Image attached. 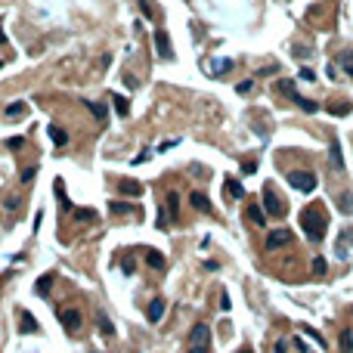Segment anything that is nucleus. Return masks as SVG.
<instances>
[{
    "label": "nucleus",
    "mask_w": 353,
    "mask_h": 353,
    "mask_svg": "<svg viewBox=\"0 0 353 353\" xmlns=\"http://www.w3.org/2000/svg\"><path fill=\"white\" fill-rule=\"evenodd\" d=\"M146 316H149V322H158L161 316H164V298H155V301H152L149 307H146Z\"/></svg>",
    "instance_id": "13"
},
{
    "label": "nucleus",
    "mask_w": 353,
    "mask_h": 353,
    "mask_svg": "<svg viewBox=\"0 0 353 353\" xmlns=\"http://www.w3.org/2000/svg\"><path fill=\"white\" fill-rule=\"evenodd\" d=\"M19 319H22V325H19V328H22V335H38V328H41V325H38V319H34L28 310H22V313H19Z\"/></svg>",
    "instance_id": "11"
},
{
    "label": "nucleus",
    "mask_w": 353,
    "mask_h": 353,
    "mask_svg": "<svg viewBox=\"0 0 353 353\" xmlns=\"http://www.w3.org/2000/svg\"><path fill=\"white\" fill-rule=\"evenodd\" d=\"M176 217H180V195H176V192H168V220L174 223Z\"/></svg>",
    "instance_id": "16"
},
{
    "label": "nucleus",
    "mask_w": 353,
    "mask_h": 353,
    "mask_svg": "<svg viewBox=\"0 0 353 353\" xmlns=\"http://www.w3.org/2000/svg\"><path fill=\"white\" fill-rule=\"evenodd\" d=\"M301 226H304V232H307L310 242H322V235H325V211L319 205H316V208H304L301 211Z\"/></svg>",
    "instance_id": "1"
},
{
    "label": "nucleus",
    "mask_w": 353,
    "mask_h": 353,
    "mask_svg": "<svg viewBox=\"0 0 353 353\" xmlns=\"http://www.w3.org/2000/svg\"><path fill=\"white\" fill-rule=\"evenodd\" d=\"M304 332H307V335H310V338H313V341H316V344H319V347H325V338H322L319 332H313L310 325H304Z\"/></svg>",
    "instance_id": "32"
},
{
    "label": "nucleus",
    "mask_w": 353,
    "mask_h": 353,
    "mask_svg": "<svg viewBox=\"0 0 353 353\" xmlns=\"http://www.w3.org/2000/svg\"><path fill=\"white\" fill-rule=\"evenodd\" d=\"M301 78H304V81H313L316 75H313V68H301Z\"/></svg>",
    "instance_id": "39"
},
{
    "label": "nucleus",
    "mask_w": 353,
    "mask_h": 353,
    "mask_svg": "<svg viewBox=\"0 0 353 353\" xmlns=\"http://www.w3.org/2000/svg\"><path fill=\"white\" fill-rule=\"evenodd\" d=\"M189 205H192L195 211H202V214H211V202H208L205 192H192V195H189Z\"/></svg>",
    "instance_id": "14"
},
{
    "label": "nucleus",
    "mask_w": 353,
    "mask_h": 353,
    "mask_svg": "<svg viewBox=\"0 0 353 353\" xmlns=\"http://www.w3.org/2000/svg\"><path fill=\"white\" fill-rule=\"evenodd\" d=\"M341 350H344V353H353V332H350V328L341 332Z\"/></svg>",
    "instance_id": "26"
},
{
    "label": "nucleus",
    "mask_w": 353,
    "mask_h": 353,
    "mask_svg": "<svg viewBox=\"0 0 353 353\" xmlns=\"http://www.w3.org/2000/svg\"><path fill=\"white\" fill-rule=\"evenodd\" d=\"M288 183H291L298 192H313L319 180H316V174H310V171H291V174H288Z\"/></svg>",
    "instance_id": "4"
},
{
    "label": "nucleus",
    "mask_w": 353,
    "mask_h": 353,
    "mask_svg": "<svg viewBox=\"0 0 353 353\" xmlns=\"http://www.w3.org/2000/svg\"><path fill=\"white\" fill-rule=\"evenodd\" d=\"M298 350H304V353H313V350H307V347H304V344H301V341H298Z\"/></svg>",
    "instance_id": "41"
},
{
    "label": "nucleus",
    "mask_w": 353,
    "mask_h": 353,
    "mask_svg": "<svg viewBox=\"0 0 353 353\" xmlns=\"http://www.w3.org/2000/svg\"><path fill=\"white\" fill-rule=\"evenodd\" d=\"M313 276H319V279L325 276V261H322V257H319V254H316V257H313Z\"/></svg>",
    "instance_id": "30"
},
{
    "label": "nucleus",
    "mask_w": 353,
    "mask_h": 353,
    "mask_svg": "<svg viewBox=\"0 0 353 353\" xmlns=\"http://www.w3.org/2000/svg\"><path fill=\"white\" fill-rule=\"evenodd\" d=\"M353 112V102H332V105H328V115H338V118H344V115H350Z\"/></svg>",
    "instance_id": "21"
},
{
    "label": "nucleus",
    "mask_w": 353,
    "mask_h": 353,
    "mask_svg": "<svg viewBox=\"0 0 353 353\" xmlns=\"http://www.w3.org/2000/svg\"><path fill=\"white\" fill-rule=\"evenodd\" d=\"M245 217H248L254 226H266V211L257 205V202H251L248 208H245Z\"/></svg>",
    "instance_id": "9"
},
{
    "label": "nucleus",
    "mask_w": 353,
    "mask_h": 353,
    "mask_svg": "<svg viewBox=\"0 0 353 353\" xmlns=\"http://www.w3.org/2000/svg\"><path fill=\"white\" fill-rule=\"evenodd\" d=\"M294 56H298V59H307L310 50H307V46H294Z\"/></svg>",
    "instance_id": "38"
},
{
    "label": "nucleus",
    "mask_w": 353,
    "mask_h": 353,
    "mask_svg": "<svg viewBox=\"0 0 353 353\" xmlns=\"http://www.w3.org/2000/svg\"><path fill=\"white\" fill-rule=\"evenodd\" d=\"M34 174H38V168H25V171H22V183H31Z\"/></svg>",
    "instance_id": "34"
},
{
    "label": "nucleus",
    "mask_w": 353,
    "mask_h": 353,
    "mask_svg": "<svg viewBox=\"0 0 353 353\" xmlns=\"http://www.w3.org/2000/svg\"><path fill=\"white\" fill-rule=\"evenodd\" d=\"M112 102H115V112L121 115V118H127V115H131V105H127V99H124V96H115Z\"/></svg>",
    "instance_id": "28"
},
{
    "label": "nucleus",
    "mask_w": 353,
    "mask_h": 353,
    "mask_svg": "<svg viewBox=\"0 0 353 353\" xmlns=\"http://www.w3.org/2000/svg\"><path fill=\"white\" fill-rule=\"evenodd\" d=\"M109 211L115 217H127V214H131V217H143V208H139V205H127V202H112Z\"/></svg>",
    "instance_id": "8"
},
{
    "label": "nucleus",
    "mask_w": 353,
    "mask_h": 353,
    "mask_svg": "<svg viewBox=\"0 0 353 353\" xmlns=\"http://www.w3.org/2000/svg\"><path fill=\"white\" fill-rule=\"evenodd\" d=\"M285 245H291V232L288 229H273L266 235V251H279V248H285Z\"/></svg>",
    "instance_id": "7"
},
{
    "label": "nucleus",
    "mask_w": 353,
    "mask_h": 353,
    "mask_svg": "<svg viewBox=\"0 0 353 353\" xmlns=\"http://www.w3.org/2000/svg\"><path fill=\"white\" fill-rule=\"evenodd\" d=\"M338 211L341 214H353V192H344L338 198Z\"/></svg>",
    "instance_id": "22"
},
{
    "label": "nucleus",
    "mask_w": 353,
    "mask_h": 353,
    "mask_svg": "<svg viewBox=\"0 0 353 353\" xmlns=\"http://www.w3.org/2000/svg\"><path fill=\"white\" fill-rule=\"evenodd\" d=\"M6 146H9V149H22V146H25V139H22V136H13V139H6Z\"/></svg>",
    "instance_id": "35"
},
{
    "label": "nucleus",
    "mask_w": 353,
    "mask_h": 353,
    "mask_svg": "<svg viewBox=\"0 0 353 353\" xmlns=\"http://www.w3.org/2000/svg\"><path fill=\"white\" fill-rule=\"evenodd\" d=\"M87 109L93 112V118H96L99 124L105 121V105H102V102H93V99H87Z\"/></svg>",
    "instance_id": "23"
},
{
    "label": "nucleus",
    "mask_w": 353,
    "mask_h": 353,
    "mask_svg": "<svg viewBox=\"0 0 353 353\" xmlns=\"http://www.w3.org/2000/svg\"><path fill=\"white\" fill-rule=\"evenodd\" d=\"M239 353H251V350H239Z\"/></svg>",
    "instance_id": "43"
},
{
    "label": "nucleus",
    "mask_w": 353,
    "mask_h": 353,
    "mask_svg": "<svg viewBox=\"0 0 353 353\" xmlns=\"http://www.w3.org/2000/svg\"><path fill=\"white\" fill-rule=\"evenodd\" d=\"M28 109H25V102H9L6 105V118H22Z\"/></svg>",
    "instance_id": "25"
},
{
    "label": "nucleus",
    "mask_w": 353,
    "mask_h": 353,
    "mask_svg": "<svg viewBox=\"0 0 353 353\" xmlns=\"http://www.w3.org/2000/svg\"><path fill=\"white\" fill-rule=\"evenodd\" d=\"M341 65H344V72L353 78V53H344V56H341Z\"/></svg>",
    "instance_id": "31"
},
{
    "label": "nucleus",
    "mask_w": 353,
    "mask_h": 353,
    "mask_svg": "<svg viewBox=\"0 0 353 353\" xmlns=\"http://www.w3.org/2000/svg\"><path fill=\"white\" fill-rule=\"evenodd\" d=\"M75 217H78L81 223H87V220L93 223V220H96V211H93V208H78V211H75Z\"/></svg>",
    "instance_id": "27"
},
{
    "label": "nucleus",
    "mask_w": 353,
    "mask_h": 353,
    "mask_svg": "<svg viewBox=\"0 0 353 353\" xmlns=\"http://www.w3.org/2000/svg\"><path fill=\"white\" fill-rule=\"evenodd\" d=\"M99 332L102 335H115V325L109 322V316H105V313H99Z\"/></svg>",
    "instance_id": "29"
},
{
    "label": "nucleus",
    "mask_w": 353,
    "mask_h": 353,
    "mask_svg": "<svg viewBox=\"0 0 353 353\" xmlns=\"http://www.w3.org/2000/svg\"><path fill=\"white\" fill-rule=\"evenodd\" d=\"M3 41H6V38H3V31H0V44H3Z\"/></svg>",
    "instance_id": "42"
},
{
    "label": "nucleus",
    "mask_w": 353,
    "mask_h": 353,
    "mask_svg": "<svg viewBox=\"0 0 353 353\" xmlns=\"http://www.w3.org/2000/svg\"><path fill=\"white\" fill-rule=\"evenodd\" d=\"M229 307H232V301H229V294L223 291V294H220V310H229Z\"/></svg>",
    "instance_id": "36"
},
{
    "label": "nucleus",
    "mask_w": 353,
    "mask_h": 353,
    "mask_svg": "<svg viewBox=\"0 0 353 353\" xmlns=\"http://www.w3.org/2000/svg\"><path fill=\"white\" fill-rule=\"evenodd\" d=\"M0 65H3V62H0Z\"/></svg>",
    "instance_id": "44"
},
{
    "label": "nucleus",
    "mask_w": 353,
    "mask_h": 353,
    "mask_svg": "<svg viewBox=\"0 0 353 353\" xmlns=\"http://www.w3.org/2000/svg\"><path fill=\"white\" fill-rule=\"evenodd\" d=\"M50 285H53V273H46V276H41V279H38L34 291H38V294H50Z\"/></svg>",
    "instance_id": "24"
},
{
    "label": "nucleus",
    "mask_w": 353,
    "mask_h": 353,
    "mask_svg": "<svg viewBox=\"0 0 353 353\" xmlns=\"http://www.w3.org/2000/svg\"><path fill=\"white\" fill-rule=\"evenodd\" d=\"M223 192H226V198H229V202H239V198L245 195L242 183H239V180H232V176H226V180H223Z\"/></svg>",
    "instance_id": "10"
},
{
    "label": "nucleus",
    "mask_w": 353,
    "mask_h": 353,
    "mask_svg": "<svg viewBox=\"0 0 353 353\" xmlns=\"http://www.w3.org/2000/svg\"><path fill=\"white\" fill-rule=\"evenodd\" d=\"M56 316H59V322H62V328H65L68 335H78L81 325H84V319H81V313L75 307H59Z\"/></svg>",
    "instance_id": "3"
},
{
    "label": "nucleus",
    "mask_w": 353,
    "mask_h": 353,
    "mask_svg": "<svg viewBox=\"0 0 353 353\" xmlns=\"http://www.w3.org/2000/svg\"><path fill=\"white\" fill-rule=\"evenodd\" d=\"M328 164H332L338 174L344 171V155H341V146H338V143H332V155H328Z\"/></svg>",
    "instance_id": "18"
},
{
    "label": "nucleus",
    "mask_w": 353,
    "mask_h": 353,
    "mask_svg": "<svg viewBox=\"0 0 353 353\" xmlns=\"http://www.w3.org/2000/svg\"><path fill=\"white\" fill-rule=\"evenodd\" d=\"M118 192H121V195H143V186H139L136 180H121V183H118Z\"/></svg>",
    "instance_id": "15"
},
{
    "label": "nucleus",
    "mask_w": 353,
    "mask_h": 353,
    "mask_svg": "<svg viewBox=\"0 0 353 353\" xmlns=\"http://www.w3.org/2000/svg\"><path fill=\"white\" fill-rule=\"evenodd\" d=\"M186 353H211V325L208 322L192 325L189 341H186Z\"/></svg>",
    "instance_id": "2"
},
{
    "label": "nucleus",
    "mask_w": 353,
    "mask_h": 353,
    "mask_svg": "<svg viewBox=\"0 0 353 353\" xmlns=\"http://www.w3.org/2000/svg\"><path fill=\"white\" fill-rule=\"evenodd\" d=\"M146 264H149L152 269H164V257H161L155 248H146Z\"/></svg>",
    "instance_id": "19"
},
{
    "label": "nucleus",
    "mask_w": 353,
    "mask_h": 353,
    "mask_svg": "<svg viewBox=\"0 0 353 353\" xmlns=\"http://www.w3.org/2000/svg\"><path fill=\"white\" fill-rule=\"evenodd\" d=\"M3 208H6V211H16V214H19V211H22V202H19V198H6Z\"/></svg>",
    "instance_id": "33"
},
{
    "label": "nucleus",
    "mask_w": 353,
    "mask_h": 353,
    "mask_svg": "<svg viewBox=\"0 0 353 353\" xmlns=\"http://www.w3.org/2000/svg\"><path fill=\"white\" fill-rule=\"evenodd\" d=\"M273 353H288V341H276V347H273Z\"/></svg>",
    "instance_id": "37"
},
{
    "label": "nucleus",
    "mask_w": 353,
    "mask_h": 353,
    "mask_svg": "<svg viewBox=\"0 0 353 353\" xmlns=\"http://www.w3.org/2000/svg\"><path fill=\"white\" fill-rule=\"evenodd\" d=\"M50 139H53L56 146H65V143H68V133H65L59 124H50Z\"/></svg>",
    "instance_id": "20"
},
{
    "label": "nucleus",
    "mask_w": 353,
    "mask_h": 353,
    "mask_svg": "<svg viewBox=\"0 0 353 353\" xmlns=\"http://www.w3.org/2000/svg\"><path fill=\"white\" fill-rule=\"evenodd\" d=\"M264 211H266V217H282V214H285V205H282V198L276 195L273 186L264 189Z\"/></svg>",
    "instance_id": "6"
},
{
    "label": "nucleus",
    "mask_w": 353,
    "mask_h": 353,
    "mask_svg": "<svg viewBox=\"0 0 353 353\" xmlns=\"http://www.w3.org/2000/svg\"><path fill=\"white\" fill-rule=\"evenodd\" d=\"M155 46H158V56H164V59H174L171 41H168V34H164V31H155Z\"/></svg>",
    "instance_id": "12"
},
{
    "label": "nucleus",
    "mask_w": 353,
    "mask_h": 353,
    "mask_svg": "<svg viewBox=\"0 0 353 353\" xmlns=\"http://www.w3.org/2000/svg\"><path fill=\"white\" fill-rule=\"evenodd\" d=\"M279 90H282V93H288V96H291L294 102L301 105V112H307V115H316V112H319V105H316V102H310V99L298 96V90H294V84H291V81H279Z\"/></svg>",
    "instance_id": "5"
},
{
    "label": "nucleus",
    "mask_w": 353,
    "mask_h": 353,
    "mask_svg": "<svg viewBox=\"0 0 353 353\" xmlns=\"http://www.w3.org/2000/svg\"><path fill=\"white\" fill-rule=\"evenodd\" d=\"M208 72H211V75H226V72H232V59H217V62L208 65Z\"/></svg>",
    "instance_id": "17"
},
{
    "label": "nucleus",
    "mask_w": 353,
    "mask_h": 353,
    "mask_svg": "<svg viewBox=\"0 0 353 353\" xmlns=\"http://www.w3.org/2000/svg\"><path fill=\"white\" fill-rule=\"evenodd\" d=\"M251 87H254L251 81H245V84H239V93H251Z\"/></svg>",
    "instance_id": "40"
}]
</instances>
